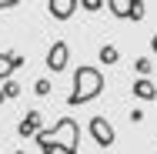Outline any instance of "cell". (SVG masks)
Wrapping results in <instances>:
<instances>
[{
	"mask_svg": "<svg viewBox=\"0 0 157 154\" xmlns=\"http://www.w3.org/2000/svg\"><path fill=\"white\" fill-rule=\"evenodd\" d=\"M90 134H94V141L100 144V148H110L117 137H114V127H110V121H104V117H94L90 121Z\"/></svg>",
	"mask_w": 157,
	"mask_h": 154,
	"instance_id": "277c9868",
	"label": "cell"
},
{
	"mask_svg": "<svg viewBox=\"0 0 157 154\" xmlns=\"http://www.w3.org/2000/svg\"><path fill=\"white\" fill-rule=\"evenodd\" d=\"M70 61V47H67V40H57V44H50V50H47V67L54 70V74H60L63 67Z\"/></svg>",
	"mask_w": 157,
	"mask_h": 154,
	"instance_id": "3957f363",
	"label": "cell"
},
{
	"mask_svg": "<svg viewBox=\"0 0 157 154\" xmlns=\"http://www.w3.org/2000/svg\"><path fill=\"white\" fill-rule=\"evenodd\" d=\"M130 20H144V3L134 0V10H130Z\"/></svg>",
	"mask_w": 157,
	"mask_h": 154,
	"instance_id": "4fadbf2b",
	"label": "cell"
},
{
	"mask_svg": "<svg viewBox=\"0 0 157 154\" xmlns=\"http://www.w3.org/2000/svg\"><path fill=\"white\" fill-rule=\"evenodd\" d=\"M37 148L44 154H77L80 151V127L74 117H60L50 131L37 134Z\"/></svg>",
	"mask_w": 157,
	"mask_h": 154,
	"instance_id": "6da1fadb",
	"label": "cell"
},
{
	"mask_svg": "<svg viewBox=\"0 0 157 154\" xmlns=\"http://www.w3.org/2000/svg\"><path fill=\"white\" fill-rule=\"evenodd\" d=\"M100 91H104V74L97 67H90V64H84V67L74 70V91L67 94V104L70 107H80V104L100 97Z\"/></svg>",
	"mask_w": 157,
	"mask_h": 154,
	"instance_id": "7a4b0ae2",
	"label": "cell"
},
{
	"mask_svg": "<svg viewBox=\"0 0 157 154\" xmlns=\"http://www.w3.org/2000/svg\"><path fill=\"white\" fill-rule=\"evenodd\" d=\"M47 10H50V17H54V20H70V17H74V10H77V0H50V3H47Z\"/></svg>",
	"mask_w": 157,
	"mask_h": 154,
	"instance_id": "5b68a950",
	"label": "cell"
},
{
	"mask_svg": "<svg viewBox=\"0 0 157 154\" xmlns=\"http://www.w3.org/2000/svg\"><path fill=\"white\" fill-rule=\"evenodd\" d=\"M77 7H84V10H100L104 3H100V0H77Z\"/></svg>",
	"mask_w": 157,
	"mask_h": 154,
	"instance_id": "5bb4252c",
	"label": "cell"
},
{
	"mask_svg": "<svg viewBox=\"0 0 157 154\" xmlns=\"http://www.w3.org/2000/svg\"><path fill=\"white\" fill-rule=\"evenodd\" d=\"M33 91L40 94V97H47V94H50V81H37V84H33Z\"/></svg>",
	"mask_w": 157,
	"mask_h": 154,
	"instance_id": "9a60e30c",
	"label": "cell"
},
{
	"mask_svg": "<svg viewBox=\"0 0 157 154\" xmlns=\"http://www.w3.org/2000/svg\"><path fill=\"white\" fill-rule=\"evenodd\" d=\"M134 67H137V74H140V77H147V74H151V61H147V57H137Z\"/></svg>",
	"mask_w": 157,
	"mask_h": 154,
	"instance_id": "8fae6325",
	"label": "cell"
},
{
	"mask_svg": "<svg viewBox=\"0 0 157 154\" xmlns=\"http://www.w3.org/2000/svg\"><path fill=\"white\" fill-rule=\"evenodd\" d=\"M134 97H140V101H157V87L147 81V77H140V81H134Z\"/></svg>",
	"mask_w": 157,
	"mask_h": 154,
	"instance_id": "ba28073f",
	"label": "cell"
},
{
	"mask_svg": "<svg viewBox=\"0 0 157 154\" xmlns=\"http://www.w3.org/2000/svg\"><path fill=\"white\" fill-rule=\"evenodd\" d=\"M3 101H7V94H3V87H0V104H3Z\"/></svg>",
	"mask_w": 157,
	"mask_h": 154,
	"instance_id": "ac0fdd59",
	"label": "cell"
},
{
	"mask_svg": "<svg viewBox=\"0 0 157 154\" xmlns=\"http://www.w3.org/2000/svg\"><path fill=\"white\" fill-rule=\"evenodd\" d=\"M7 7H13V3L10 0H0V10H7Z\"/></svg>",
	"mask_w": 157,
	"mask_h": 154,
	"instance_id": "e0dca14e",
	"label": "cell"
},
{
	"mask_svg": "<svg viewBox=\"0 0 157 154\" xmlns=\"http://www.w3.org/2000/svg\"><path fill=\"white\" fill-rule=\"evenodd\" d=\"M104 7H110V14H114V17H121V20L130 17V10H134V3H130V0H107Z\"/></svg>",
	"mask_w": 157,
	"mask_h": 154,
	"instance_id": "9c48e42d",
	"label": "cell"
},
{
	"mask_svg": "<svg viewBox=\"0 0 157 154\" xmlns=\"http://www.w3.org/2000/svg\"><path fill=\"white\" fill-rule=\"evenodd\" d=\"M20 64H24V54H13V50L0 54V81H10V74H13Z\"/></svg>",
	"mask_w": 157,
	"mask_h": 154,
	"instance_id": "8992f818",
	"label": "cell"
},
{
	"mask_svg": "<svg viewBox=\"0 0 157 154\" xmlns=\"http://www.w3.org/2000/svg\"><path fill=\"white\" fill-rule=\"evenodd\" d=\"M151 50H154V54H157V34H154V37H151Z\"/></svg>",
	"mask_w": 157,
	"mask_h": 154,
	"instance_id": "2e32d148",
	"label": "cell"
},
{
	"mask_svg": "<svg viewBox=\"0 0 157 154\" xmlns=\"http://www.w3.org/2000/svg\"><path fill=\"white\" fill-rule=\"evenodd\" d=\"M3 94H7V97H17V94H20V84H17V81H7V84H3Z\"/></svg>",
	"mask_w": 157,
	"mask_h": 154,
	"instance_id": "7c38bea8",
	"label": "cell"
},
{
	"mask_svg": "<svg viewBox=\"0 0 157 154\" xmlns=\"http://www.w3.org/2000/svg\"><path fill=\"white\" fill-rule=\"evenodd\" d=\"M100 61L104 64H117V47H114V44H104V47H100Z\"/></svg>",
	"mask_w": 157,
	"mask_h": 154,
	"instance_id": "30bf717a",
	"label": "cell"
},
{
	"mask_svg": "<svg viewBox=\"0 0 157 154\" xmlns=\"http://www.w3.org/2000/svg\"><path fill=\"white\" fill-rule=\"evenodd\" d=\"M13 154H24V151H13Z\"/></svg>",
	"mask_w": 157,
	"mask_h": 154,
	"instance_id": "d6986e66",
	"label": "cell"
},
{
	"mask_svg": "<svg viewBox=\"0 0 157 154\" xmlns=\"http://www.w3.org/2000/svg\"><path fill=\"white\" fill-rule=\"evenodd\" d=\"M17 134H20V137H30V134L37 137V134H40V111H30V114H27V117L20 121Z\"/></svg>",
	"mask_w": 157,
	"mask_h": 154,
	"instance_id": "52a82bcc",
	"label": "cell"
}]
</instances>
